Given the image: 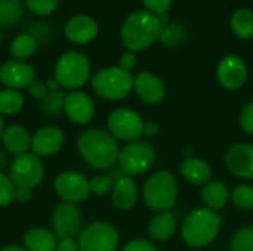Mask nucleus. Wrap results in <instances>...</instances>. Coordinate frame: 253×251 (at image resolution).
<instances>
[{"mask_svg":"<svg viewBox=\"0 0 253 251\" xmlns=\"http://www.w3.org/2000/svg\"><path fill=\"white\" fill-rule=\"evenodd\" d=\"M3 132H4V121H3V117H1V114H0V139H1V136H3Z\"/></svg>","mask_w":253,"mask_h":251,"instance_id":"nucleus-48","label":"nucleus"},{"mask_svg":"<svg viewBox=\"0 0 253 251\" xmlns=\"http://www.w3.org/2000/svg\"><path fill=\"white\" fill-rule=\"evenodd\" d=\"M36 49H37V40L33 36H30L28 33L16 36L12 40L10 47H9L12 58L15 61H24V62H25V59H28L34 55Z\"/></svg>","mask_w":253,"mask_h":251,"instance_id":"nucleus-27","label":"nucleus"},{"mask_svg":"<svg viewBox=\"0 0 253 251\" xmlns=\"http://www.w3.org/2000/svg\"><path fill=\"white\" fill-rule=\"evenodd\" d=\"M64 133L61 129L47 126L39 129L31 138V149L37 157H50L61 151L64 145Z\"/></svg>","mask_w":253,"mask_h":251,"instance_id":"nucleus-18","label":"nucleus"},{"mask_svg":"<svg viewBox=\"0 0 253 251\" xmlns=\"http://www.w3.org/2000/svg\"><path fill=\"white\" fill-rule=\"evenodd\" d=\"M233 204L242 210H253V186L239 185L231 192Z\"/></svg>","mask_w":253,"mask_h":251,"instance_id":"nucleus-34","label":"nucleus"},{"mask_svg":"<svg viewBox=\"0 0 253 251\" xmlns=\"http://www.w3.org/2000/svg\"><path fill=\"white\" fill-rule=\"evenodd\" d=\"M98 22L87 15H77L67 21L64 27L65 37L74 44H87L93 41L98 36Z\"/></svg>","mask_w":253,"mask_h":251,"instance_id":"nucleus-17","label":"nucleus"},{"mask_svg":"<svg viewBox=\"0 0 253 251\" xmlns=\"http://www.w3.org/2000/svg\"><path fill=\"white\" fill-rule=\"evenodd\" d=\"M179 172L188 183L197 185V186H203L212 179L211 166L205 160L197 158V157H187L182 161Z\"/></svg>","mask_w":253,"mask_h":251,"instance_id":"nucleus-22","label":"nucleus"},{"mask_svg":"<svg viewBox=\"0 0 253 251\" xmlns=\"http://www.w3.org/2000/svg\"><path fill=\"white\" fill-rule=\"evenodd\" d=\"M159 133V124L156 121H147L144 124V135L147 138H153Z\"/></svg>","mask_w":253,"mask_h":251,"instance_id":"nucleus-44","label":"nucleus"},{"mask_svg":"<svg viewBox=\"0 0 253 251\" xmlns=\"http://www.w3.org/2000/svg\"><path fill=\"white\" fill-rule=\"evenodd\" d=\"M80 251H116L120 243L117 229L108 222H93L79 235Z\"/></svg>","mask_w":253,"mask_h":251,"instance_id":"nucleus-8","label":"nucleus"},{"mask_svg":"<svg viewBox=\"0 0 253 251\" xmlns=\"http://www.w3.org/2000/svg\"><path fill=\"white\" fill-rule=\"evenodd\" d=\"M168 22V16L154 15L145 9L135 10L126 16L120 28L122 44L129 52H141L154 44Z\"/></svg>","mask_w":253,"mask_h":251,"instance_id":"nucleus-1","label":"nucleus"},{"mask_svg":"<svg viewBox=\"0 0 253 251\" xmlns=\"http://www.w3.org/2000/svg\"><path fill=\"white\" fill-rule=\"evenodd\" d=\"M24 96L15 89H4L0 92V114L13 115L22 109Z\"/></svg>","mask_w":253,"mask_h":251,"instance_id":"nucleus-29","label":"nucleus"},{"mask_svg":"<svg viewBox=\"0 0 253 251\" xmlns=\"http://www.w3.org/2000/svg\"><path fill=\"white\" fill-rule=\"evenodd\" d=\"M9 152L6 149L0 148V173H3V170H6L7 167H10V161H9Z\"/></svg>","mask_w":253,"mask_h":251,"instance_id":"nucleus-45","label":"nucleus"},{"mask_svg":"<svg viewBox=\"0 0 253 251\" xmlns=\"http://www.w3.org/2000/svg\"><path fill=\"white\" fill-rule=\"evenodd\" d=\"M24 16V4L21 0H0V25H16Z\"/></svg>","mask_w":253,"mask_h":251,"instance_id":"nucleus-28","label":"nucleus"},{"mask_svg":"<svg viewBox=\"0 0 253 251\" xmlns=\"http://www.w3.org/2000/svg\"><path fill=\"white\" fill-rule=\"evenodd\" d=\"M157 157L156 148L145 141L126 143L119 154V167L125 176H139L151 169Z\"/></svg>","mask_w":253,"mask_h":251,"instance_id":"nucleus-7","label":"nucleus"},{"mask_svg":"<svg viewBox=\"0 0 253 251\" xmlns=\"http://www.w3.org/2000/svg\"><path fill=\"white\" fill-rule=\"evenodd\" d=\"M225 166L236 178L253 179V145H233L225 152Z\"/></svg>","mask_w":253,"mask_h":251,"instance_id":"nucleus-14","label":"nucleus"},{"mask_svg":"<svg viewBox=\"0 0 253 251\" xmlns=\"http://www.w3.org/2000/svg\"><path fill=\"white\" fill-rule=\"evenodd\" d=\"M34 78V68L24 61H7L0 68V81L7 89H28Z\"/></svg>","mask_w":253,"mask_h":251,"instance_id":"nucleus-15","label":"nucleus"},{"mask_svg":"<svg viewBox=\"0 0 253 251\" xmlns=\"http://www.w3.org/2000/svg\"><path fill=\"white\" fill-rule=\"evenodd\" d=\"M56 235L44 228H33L24 235L27 251H56Z\"/></svg>","mask_w":253,"mask_h":251,"instance_id":"nucleus-25","label":"nucleus"},{"mask_svg":"<svg viewBox=\"0 0 253 251\" xmlns=\"http://www.w3.org/2000/svg\"><path fill=\"white\" fill-rule=\"evenodd\" d=\"M136 64H138V59H136V55L133 53V52H125L122 56H120V59H119V67L122 68V70H125V71H132L135 67H136Z\"/></svg>","mask_w":253,"mask_h":251,"instance_id":"nucleus-41","label":"nucleus"},{"mask_svg":"<svg viewBox=\"0 0 253 251\" xmlns=\"http://www.w3.org/2000/svg\"><path fill=\"white\" fill-rule=\"evenodd\" d=\"M133 90L141 101L150 105L160 104L166 96L165 83L150 71H141L139 74L135 75Z\"/></svg>","mask_w":253,"mask_h":251,"instance_id":"nucleus-16","label":"nucleus"},{"mask_svg":"<svg viewBox=\"0 0 253 251\" xmlns=\"http://www.w3.org/2000/svg\"><path fill=\"white\" fill-rule=\"evenodd\" d=\"M31 138L33 136L22 126L10 124V126L4 127L1 142H3L4 149L9 154L19 157V155L27 154L28 149L31 148Z\"/></svg>","mask_w":253,"mask_h":251,"instance_id":"nucleus-20","label":"nucleus"},{"mask_svg":"<svg viewBox=\"0 0 253 251\" xmlns=\"http://www.w3.org/2000/svg\"><path fill=\"white\" fill-rule=\"evenodd\" d=\"M28 93L31 98L34 99H39V101H43L47 93H49V89L46 86V83H42L39 80H34L30 86H28Z\"/></svg>","mask_w":253,"mask_h":251,"instance_id":"nucleus-40","label":"nucleus"},{"mask_svg":"<svg viewBox=\"0 0 253 251\" xmlns=\"http://www.w3.org/2000/svg\"><path fill=\"white\" fill-rule=\"evenodd\" d=\"M82 222H83V217H82L79 207L71 203L58 204L52 213L53 234L61 240L74 238L76 235H80Z\"/></svg>","mask_w":253,"mask_h":251,"instance_id":"nucleus-12","label":"nucleus"},{"mask_svg":"<svg viewBox=\"0 0 253 251\" xmlns=\"http://www.w3.org/2000/svg\"><path fill=\"white\" fill-rule=\"evenodd\" d=\"M113 204L120 210H130L138 203V186L130 176H122L113 191H111Z\"/></svg>","mask_w":253,"mask_h":251,"instance_id":"nucleus-21","label":"nucleus"},{"mask_svg":"<svg viewBox=\"0 0 253 251\" xmlns=\"http://www.w3.org/2000/svg\"><path fill=\"white\" fill-rule=\"evenodd\" d=\"M142 198L145 206L157 213L170 212L178 198L176 178L165 170L153 173L142 186Z\"/></svg>","mask_w":253,"mask_h":251,"instance_id":"nucleus-4","label":"nucleus"},{"mask_svg":"<svg viewBox=\"0 0 253 251\" xmlns=\"http://www.w3.org/2000/svg\"><path fill=\"white\" fill-rule=\"evenodd\" d=\"M56 251H80L79 241H76L74 238H64L58 243Z\"/></svg>","mask_w":253,"mask_h":251,"instance_id":"nucleus-42","label":"nucleus"},{"mask_svg":"<svg viewBox=\"0 0 253 251\" xmlns=\"http://www.w3.org/2000/svg\"><path fill=\"white\" fill-rule=\"evenodd\" d=\"M240 126L242 129L248 133L253 135V101L249 102L240 114Z\"/></svg>","mask_w":253,"mask_h":251,"instance_id":"nucleus-38","label":"nucleus"},{"mask_svg":"<svg viewBox=\"0 0 253 251\" xmlns=\"http://www.w3.org/2000/svg\"><path fill=\"white\" fill-rule=\"evenodd\" d=\"M228 198H230L228 188L221 180H209L202 188V200L206 209H211L216 213L227 206Z\"/></svg>","mask_w":253,"mask_h":251,"instance_id":"nucleus-24","label":"nucleus"},{"mask_svg":"<svg viewBox=\"0 0 253 251\" xmlns=\"http://www.w3.org/2000/svg\"><path fill=\"white\" fill-rule=\"evenodd\" d=\"M53 188L56 195L64 203L71 204L84 201L90 194V183L86 179V176L74 170L62 172L61 175H58L55 178Z\"/></svg>","mask_w":253,"mask_h":251,"instance_id":"nucleus-11","label":"nucleus"},{"mask_svg":"<svg viewBox=\"0 0 253 251\" xmlns=\"http://www.w3.org/2000/svg\"><path fill=\"white\" fill-rule=\"evenodd\" d=\"M135 77L132 72L117 67H107L99 70L92 77V89L95 93L108 101H122L133 90Z\"/></svg>","mask_w":253,"mask_h":251,"instance_id":"nucleus-5","label":"nucleus"},{"mask_svg":"<svg viewBox=\"0 0 253 251\" xmlns=\"http://www.w3.org/2000/svg\"><path fill=\"white\" fill-rule=\"evenodd\" d=\"M233 33L242 38V40H249L253 37V12L248 7L237 9L230 21Z\"/></svg>","mask_w":253,"mask_h":251,"instance_id":"nucleus-26","label":"nucleus"},{"mask_svg":"<svg viewBox=\"0 0 253 251\" xmlns=\"http://www.w3.org/2000/svg\"><path fill=\"white\" fill-rule=\"evenodd\" d=\"M65 98H67V95L62 90L49 92L47 96L42 101V112L44 115H50V117L58 115L59 112L64 111Z\"/></svg>","mask_w":253,"mask_h":251,"instance_id":"nucleus-32","label":"nucleus"},{"mask_svg":"<svg viewBox=\"0 0 253 251\" xmlns=\"http://www.w3.org/2000/svg\"><path fill=\"white\" fill-rule=\"evenodd\" d=\"M185 27L181 25V24H170V25H165L162 34H160V41L165 44V46H169V47H176L179 46L181 43H184L185 40Z\"/></svg>","mask_w":253,"mask_h":251,"instance_id":"nucleus-31","label":"nucleus"},{"mask_svg":"<svg viewBox=\"0 0 253 251\" xmlns=\"http://www.w3.org/2000/svg\"><path fill=\"white\" fill-rule=\"evenodd\" d=\"M77 149L83 160L96 170H110L119 161L117 139L102 129H87L77 139Z\"/></svg>","mask_w":253,"mask_h":251,"instance_id":"nucleus-2","label":"nucleus"},{"mask_svg":"<svg viewBox=\"0 0 253 251\" xmlns=\"http://www.w3.org/2000/svg\"><path fill=\"white\" fill-rule=\"evenodd\" d=\"M64 112L76 124H87L95 115L93 99L83 92H73L67 95Z\"/></svg>","mask_w":253,"mask_h":251,"instance_id":"nucleus-19","label":"nucleus"},{"mask_svg":"<svg viewBox=\"0 0 253 251\" xmlns=\"http://www.w3.org/2000/svg\"><path fill=\"white\" fill-rule=\"evenodd\" d=\"M176 226H178L176 217L170 212H162V213H157L150 220L148 235L151 240L163 243V241H168L170 237H173Z\"/></svg>","mask_w":253,"mask_h":251,"instance_id":"nucleus-23","label":"nucleus"},{"mask_svg":"<svg viewBox=\"0 0 253 251\" xmlns=\"http://www.w3.org/2000/svg\"><path fill=\"white\" fill-rule=\"evenodd\" d=\"M0 251H27V249L21 247V246H7V247L1 249Z\"/></svg>","mask_w":253,"mask_h":251,"instance_id":"nucleus-47","label":"nucleus"},{"mask_svg":"<svg viewBox=\"0 0 253 251\" xmlns=\"http://www.w3.org/2000/svg\"><path fill=\"white\" fill-rule=\"evenodd\" d=\"M16 186L6 175L0 173V207H7L15 201Z\"/></svg>","mask_w":253,"mask_h":251,"instance_id":"nucleus-35","label":"nucleus"},{"mask_svg":"<svg viewBox=\"0 0 253 251\" xmlns=\"http://www.w3.org/2000/svg\"><path fill=\"white\" fill-rule=\"evenodd\" d=\"M125 175H119V173H110V175H98L95 178H92L89 180L90 183V192H93L95 195H107L113 191L116 182Z\"/></svg>","mask_w":253,"mask_h":251,"instance_id":"nucleus-30","label":"nucleus"},{"mask_svg":"<svg viewBox=\"0 0 253 251\" xmlns=\"http://www.w3.org/2000/svg\"><path fill=\"white\" fill-rule=\"evenodd\" d=\"M89 77L90 62L83 52L68 50L55 64V78L64 89L77 90L86 84Z\"/></svg>","mask_w":253,"mask_h":251,"instance_id":"nucleus-6","label":"nucleus"},{"mask_svg":"<svg viewBox=\"0 0 253 251\" xmlns=\"http://www.w3.org/2000/svg\"><path fill=\"white\" fill-rule=\"evenodd\" d=\"M216 78L227 90H239L248 80V65L237 55L222 58L216 67Z\"/></svg>","mask_w":253,"mask_h":251,"instance_id":"nucleus-13","label":"nucleus"},{"mask_svg":"<svg viewBox=\"0 0 253 251\" xmlns=\"http://www.w3.org/2000/svg\"><path fill=\"white\" fill-rule=\"evenodd\" d=\"M10 180L16 188H28L34 189L36 186L40 185L44 176V166L40 160L33 152H27L24 155L16 157L10 167Z\"/></svg>","mask_w":253,"mask_h":251,"instance_id":"nucleus-10","label":"nucleus"},{"mask_svg":"<svg viewBox=\"0 0 253 251\" xmlns=\"http://www.w3.org/2000/svg\"><path fill=\"white\" fill-rule=\"evenodd\" d=\"M144 120L138 112L129 108H117L114 109L107 120L108 132L117 139L125 142L139 141L144 135Z\"/></svg>","mask_w":253,"mask_h":251,"instance_id":"nucleus-9","label":"nucleus"},{"mask_svg":"<svg viewBox=\"0 0 253 251\" xmlns=\"http://www.w3.org/2000/svg\"><path fill=\"white\" fill-rule=\"evenodd\" d=\"M25 6L36 15H50L59 4V0H24Z\"/></svg>","mask_w":253,"mask_h":251,"instance_id":"nucleus-36","label":"nucleus"},{"mask_svg":"<svg viewBox=\"0 0 253 251\" xmlns=\"http://www.w3.org/2000/svg\"><path fill=\"white\" fill-rule=\"evenodd\" d=\"M172 3H173V0H142L145 10H148L154 15H159V16L168 15V12L172 7Z\"/></svg>","mask_w":253,"mask_h":251,"instance_id":"nucleus-37","label":"nucleus"},{"mask_svg":"<svg viewBox=\"0 0 253 251\" xmlns=\"http://www.w3.org/2000/svg\"><path fill=\"white\" fill-rule=\"evenodd\" d=\"M0 43H1V31H0Z\"/></svg>","mask_w":253,"mask_h":251,"instance_id":"nucleus-49","label":"nucleus"},{"mask_svg":"<svg viewBox=\"0 0 253 251\" xmlns=\"http://www.w3.org/2000/svg\"><path fill=\"white\" fill-rule=\"evenodd\" d=\"M231 251H253V225L240 228L231 238Z\"/></svg>","mask_w":253,"mask_h":251,"instance_id":"nucleus-33","label":"nucleus"},{"mask_svg":"<svg viewBox=\"0 0 253 251\" xmlns=\"http://www.w3.org/2000/svg\"><path fill=\"white\" fill-rule=\"evenodd\" d=\"M33 198V189L28 188H16L15 191V201L21 203V204H27L30 203Z\"/></svg>","mask_w":253,"mask_h":251,"instance_id":"nucleus-43","label":"nucleus"},{"mask_svg":"<svg viewBox=\"0 0 253 251\" xmlns=\"http://www.w3.org/2000/svg\"><path fill=\"white\" fill-rule=\"evenodd\" d=\"M122 251H157V247L154 246V243L148 240L138 238V240L129 241Z\"/></svg>","mask_w":253,"mask_h":251,"instance_id":"nucleus-39","label":"nucleus"},{"mask_svg":"<svg viewBox=\"0 0 253 251\" xmlns=\"http://www.w3.org/2000/svg\"><path fill=\"white\" fill-rule=\"evenodd\" d=\"M46 86H47L49 92H55V90H59V89H58L59 83H58V80H56L55 77H53V78H49V80L46 81Z\"/></svg>","mask_w":253,"mask_h":251,"instance_id":"nucleus-46","label":"nucleus"},{"mask_svg":"<svg viewBox=\"0 0 253 251\" xmlns=\"http://www.w3.org/2000/svg\"><path fill=\"white\" fill-rule=\"evenodd\" d=\"M222 226V217L206 207L190 212L182 222V240L191 249H203L213 243Z\"/></svg>","mask_w":253,"mask_h":251,"instance_id":"nucleus-3","label":"nucleus"}]
</instances>
